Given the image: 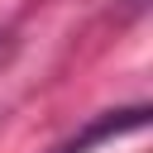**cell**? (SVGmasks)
Returning <instances> with one entry per match:
<instances>
[{"label": "cell", "instance_id": "1", "mask_svg": "<svg viewBox=\"0 0 153 153\" xmlns=\"http://www.w3.org/2000/svg\"><path fill=\"white\" fill-rule=\"evenodd\" d=\"M148 124V105H129V110H105L100 120H91L81 134H72L57 153H91L96 143H105V139H120V134H134V129H143Z\"/></svg>", "mask_w": 153, "mask_h": 153}]
</instances>
